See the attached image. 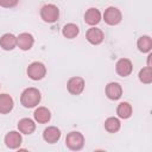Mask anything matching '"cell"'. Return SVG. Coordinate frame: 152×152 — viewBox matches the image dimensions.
<instances>
[{"instance_id": "obj_1", "label": "cell", "mask_w": 152, "mask_h": 152, "mask_svg": "<svg viewBox=\"0 0 152 152\" xmlns=\"http://www.w3.org/2000/svg\"><path fill=\"white\" fill-rule=\"evenodd\" d=\"M42 94L34 87H28L23 90L20 95V103L25 108H34L40 103Z\"/></svg>"}, {"instance_id": "obj_2", "label": "cell", "mask_w": 152, "mask_h": 152, "mask_svg": "<svg viewBox=\"0 0 152 152\" xmlns=\"http://www.w3.org/2000/svg\"><path fill=\"white\" fill-rule=\"evenodd\" d=\"M84 135L78 131L69 132L65 137V146L70 151H81L84 147Z\"/></svg>"}, {"instance_id": "obj_3", "label": "cell", "mask_w": 152, "mask_h": 152, "mask_svg": "<svg viewBox=\"0 0 152 152\" xmlns=\"http://www.w3.org/2000/svg\"><path fill=\"white\" fill-rule=\"evenodd\" d=\"M59 18V8L53 4H46L40 8V19L44 23L53 24Z\"/></svg>"}, {"instance_id": "obj_4", "label": "cell", "mask_w": 152, "mask_h": 152, "mask_svg": "<svg viewBox=\"0 0 152 152\" xmlns=\"http://www.w3.org/2000/svg\"><path fill=\"white\" fill-rule=\"evenodd\" d=\"M26 74L28 78H31L32 81H40L46 76V66L44 65V63L38 61L32 62L28 64L26 69Z\"/></svg>"}, {"instance_id": "obj_5", "label": "cell", "mask_w": 152, "mask_h": 152, "mask_svg": "<svg viewBox=\"0 0 152 152\" xmlns=\"http://www.w3.org/2000/svg\"><path fill=\"white\" fill-rule=\"evenodd\" d=\"M102 20L109 26L119 25L122 20V13L118 7L109 6L104 10V12L102 14Z\"/></svg>"}, {"instance_id": "obj_6", "label": "cell", "mask_w": 152, "mask_h": 152, "mask_svg": "<svg viewBox=\"0 0 152 152\" xmlns=\"http://www.w3.org/2000/svg\"><path fill=\"white\" fill-rule=\"evenodd\" d=\"M86 88V81L81 76H72L66 82V90L71 95H81Z\"/></svg>"}, {"instance_id": "obj_7", "label": "cell", "mask_w": 152, "mask_h": 152, "mask_svg": "<svg viewBox=\"0 0 152 152\" xmlns=\"http://www.w3.org/2000/svg\"><path fill=\"white\" fill-rule=\"evenodd\" d=\"M115 71L120 77H127L133 71V63L128 58H120L115 63Z\"/></svg>"}, {"instance_id": "obj_8", "label": "cell", "mask_w": 152, "mask_h": 152, "mask_svg": "<svg viewBox=\"0 0 152 152\" xmlns=\"http://www.w3.org/2000/svg\"><path fill=\"white\" fill-rule=\"evenodd\" d=\"M4 141H5L6 147H8L10 150H17L20 147V145L23 142L21 133L19 131H10L5 135Z\"/></svg>"}, {"instance_id": "obj_9", "label": "cell", "mask_w": 152, "mask_h": 152, "mask_svg": "<svg viewBox=\"0 0 152 152\" xmlns=\"http://www.w3.org/2000/svg\"><path fill=\"white\" fill-rule=\"evenodd\" d=\"M86 39L91 45H100L104 40V33L101 28L90 26V28H88V31L86 32Z\"/></svg>"}, {"instance_id": "obj_10", "label": "cell", "mask_w": 152, "mask_h": 152, "mask_svg": "<svg viewBox=\"0 0 152 152\" xmlns=\"http://www.w3.org/2000/svg\"><path fill=\"white\" fill-rule=\"evenodd\" d=\"M106 96L112 101H118L122 96V87L119 82H109L104 88Z\"/></svg>"}, {"instance_id": "obj_11", "label": "cell", "mask_w": 152, "mask_h": 152, "mask_svg": "<svg viewBox=\"0 0 152 152\" xmlns=\"http://www.w3.org/2000/svg\"><path fill=\"white\" fill-rule=\"evenodd\" d=\"M34 44V37L28 32H23L17 36V48L23 51H28Z\"/></svg>"}, {"instance_id": "obj_12", "label": "cell", "mask_w": 152, "mask_h": 152, "mask_svg": "<svg viewBox=\"0 0 152 152\" xmlns=\"http://www.w3.org/2000/svg\"><path fill=\"white\" fill-rule=\"evenodd\" d=\"M62 137V132L56 126H48L43 131V139L48 144H56Z\"/></svg>"}, {"instance_id": "obj_13", "label": "cell", "mask_w": 152, "mask_h": 152, "mask_svg": "<svg viewBox=\"0 0 152 152\" xmlns=\"http://www.w3.org/2000/svg\"><path fill=\"white\" fill-rule=\"evenodd\" d=\"M102 20V14L99 8L90 7L84 13V23L89 26H96Z\"/></svg>"}, {"instance_id": "obj_14", "label": "cell", "mask_w": 152, "mask_h": 152, "mask_svg": "<svg viewBox=\"0 0 152 152\" xmlns=\"http://www.w3.org/2000/svg\"><path fill=\"white\" fill-rule=\"evenodd\" d=\"M17 127H18V131L21 134L30 135L36 131V121L30 119V118H23L18 121Z\"/></svg>"}, {"instance_id": "obj_15", "label": "cell", "mask_w": 152, "mask_h": 152, "mask_svg": "<svg viewBox=\"0 0 152 152\" xmlns=\"http://www.w3.org/2000/svg\"><path fill=\"white\" fill-rule=\"evenodd\" d=\"M0 48L4 51H12L17 48V36L13 33H4L0 37Z\"/></svg>"}, {"instance_id": "obj_16", "label": "cell", "mask_w": 152, "mask_h": 152, "mask_svg": "<svg viewBox=\"0 0 152 152\" xmlns=\"http://www.w3.org/2000/svg\"><path fill=\"white\" fill-rule=\"evenodd\" d=\"M14 107L13 97L7 93L0 94V114H8Z\"/></svg>"}, {"instance_id": "obj_17", "label": "cell", "mask_w": 152, "mask_h": 152, "mask_svg": "<svg viewBox=\"0 0 152 152\" xmlns=\"http://www.w3.org/2000/svg\"><path fill=\"white\" fill-rule=\"evenodd\" d=\"M33 119L38 124H48L51 120V112L46 107H37L33 112Z\"/></svg>"}, {"instance_id": "obj_18", "label": "cell", "mask_w": 152, "mask_h": 152, "mask_svg": "<svg viewBox=\"0 0 152 152\" xmlns=\"http://www.w3.org/2000/svg\"><path fill=\"white\" fill-rule=\"evenodd\" d=\"M116 115L119 119H124V120H127L129 119L132 115H133V108H132V104L127 101H122L118 104L116 107Z\"/></svg>"}, {"instance_id": "obj_19", "label": "cell", "mask_w": 152, "mask_h": 152, "mask_svg": "<svg viewBox=\"0 0 152 152\" xmlns=\"http://www.w3.org/2000/svg\"><path fill=\"white\" fill-rule=\"evenodd\" d=\"M137 48L141 53H148L152 50V39L150 36L144 34L138 38L137 40Z\"/></svg>"}, {"instance_id": "obj_20", "label": "cell", "mask_w": 152, "mask_h": 152, "mask_svg": "<svg viewBox=\"0 0 152 152\" xmlns=\"http://www.w3.org/2000/svg\"><path fill=\"white\" fill-rule=\"evenodd\" d=\"M103 127L108 133H116L120 131L121 128V122L120 119L116 116H109L104 120L103 122Z\"/></svg>"}, {"instance_id": "obj_21", "label": "cell", "mask_w": 152, "mask_h": 152, "mask_svg": "<svg viewBox=\"0 0 152 152\" xmlns=\"http://www.w3.org/2000/svg\"><path fill=\"white\" fill-rule=\"evenodd\" d=\"M62 34L66 39H74L80 34V27H78V25H76L74 23H68L63 26Z\"/></svg>"}, {"instance_id": "obj_22", "label": "cell", "mask_w": 152, "mask_h": 152, "mask_svg": "<svg viewBox=\"0 0 152 152\" xmlns=\"http://www.w3.org/2000/svg\"><path fill=\"white\" fill-rule=\"evenodd\" d=\"M138 78L142 84H151L152 83V68L145 66L139 70Z\"/></svg>"}, {"instance_id": "obj_23", "label": "cell", "mask_w": 152, "mask_h": 152, "mask_svg": "<svg viewBox=\"0 0 152 152\" xmlns=\"http://www.w3.org/2000/svg\"><path fill=\"white\" fill-rule=\"evenodd\" d=\"M19 0H0V6L4 8H13L18 5Z\"/></svg>"}, {"instance_id": "obj_24", "label": "cell", "mask_w": 152, "mask_h": 152, "mask_svg": "<svg viewBox=\"0 0 152 152\" xmlns=\"http://www.w3.org/2000/svg\"><path fill=\"white\" fill-rule=\"evenodd\" d=\"M0 87H1V84H0Z\"/></svg>"}]
</instances>
